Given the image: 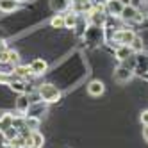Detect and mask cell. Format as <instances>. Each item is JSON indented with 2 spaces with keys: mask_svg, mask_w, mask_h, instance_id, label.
I'll use <instances>...</instances> for the list:
<instances>
[{
  "mask_svg": "<svg viewBox=\"0 0 148 148\" xmlns=\"http://www.w3.org/2000/svg\"><path fill=\"white\" fill-rule=\"evenodd\" d=\"M38 97L41 102H45V103H54L61 98V89L57 86H54V84H41V86L38 88Z\"/></svg>",
  "mask_w": 148,
  "mask_h": 148,
  "instance_id": "cell-1",
  "label": "cell"
},
{
  "mask_svg": "<svg viewBox=\"0 0 148 148\" xmlns=\"http://www.w3.org/2000/svg\"><path fill=\"white\" fill-rule=\"evenodd\" d=\"M121 20H125V22H134V23H141L143 22V13L139 11L137 7H134L132 4L130 5H123V11L120 14Z\"/></svg>",
  "mask_w": 148,
  "mask_h": 148,
  "instance_id": "cell-2",
  "label": "cell"
},
{
  "mask_svg": "<svg viewBox=\"0 0 148 148\" xmlns=\"http://www.w3.org/2000/svg\"><path fill=\"white\" fill-rule=\"evenodd\" d=\"M134 38H136V32L132 29H118V30H114V36H112V39H116V43L127 45V47H130Z\"/></svg>",
  "mask_w": 148,
  "mask_h": 148,
  "instance_id": "cell-3",
  "label": "cell"
},
{
  "mask_svg": "<svg viewBox=\"0 0 148 148\" xmlns=\"http://www.w3.org/2000/svg\"><path fill=\"white\" fill-rule=\"evenodd\" d=\"M25 137V148H43V143H45V137L41 132L38 130H30Z\"/></svg>",
  "mask_w": 148,
  "mask_h": 148,
  "instance_id": "cell-4",
  "label": "cell"
},
{
  "mask_svg": "<svg viewBox=\"0 0 148 148\" xmlns=\"http://www.w3.org/2000/svg\"><path fill=\"white\" fill-rule=\"evenodd\" d=\"M132 77H134V70L129 68V66H120V68L114 70V80L116 82L125 84V82H129Z\"/></svg>",
  "mask_w": 148,
  "mask_h": 148,
  "instance_id": "cell-5",
  "label": "cell"
},
{
  "mask_svg": "<svg viewBox=\"0 0 148 148\" xmlns=\"http://www.w3.org/2000/svg\"><path fill=\"white\" fill-rule=\"evenodd\" d=\"M123 11V4L120 0H105V13L111 16H120Z\"/></svg>",
  "mask_w": 148,
  "mask_h": 148,
  "instance_id": "cell-6",
  "label": "cell"
},
{
  "mask_svg": "<svg viewBox=\"0 0 148 148\" xmlns=\"http://www.w3.org/2000/svg\"><path fill=\"white\" fill-rule=\"evenodd\" d=\"M62 16H64V29H75L77 27V23H79V13L77 11L70 9Z\"/></svg>",
  "mask_w": 148,
  "mask_h": 148,
  "instance_id": "cell-7",
  "label": "cell"
},
{
  "mask_svg": "<svg viewBox=\"0 0 148 148\" xmlns=\"http://www.w3.org/2000/svg\"><path fill=\"white\" fill-rule=\"evenodd\" d=\"M29 109H30V100H29V97H27V95H20L18 100H16V112L25 116L29 112Z\"/></svg>",
  "mask_w": 148,
  "mask_h": 148,
  "instance_id": "cell-8",
  "label": "cell"
},
{
  "mask_svg": "<svg viewBox=\"0 0 148 148\" xmlns=\"http://www.w3.org/2000/svg\"><path fill=\"white\" fill-rule=\"evenodd\" d=\"M50 7H52V11H56L57 14L66 13V11H70L71 2L70 0H50Z\"/></svg>",
  "mask_w": 148,
  "mask_h": 148,
  "instance_id": "cell-9",
  "label": "cell"
},
{
  "mask_svg": "<svg viewBox=\"0 0 148 148\" xmlns=\"http://www.w3.org/2000/svg\"><path fill=\"white\" fill-rule=\"evenodd\" d=\"M47 61L43 59H34L32 62H30V71H32V75H43V73H47Z\"/></svg>",
  "mask_w": 148,
  "mask_h": 148,
  "instance_id": "cell-10",
  "label": "cell"
},
{
  "mask_svg": "<svg viewBox=\"0 0 148 148\" xmlns=\"http://www.w3.org/2000/svg\"><path fill=\"white\" fill-rule=\"evenodd\" d=\"M103 91H105V86L100 80H93L88 84V93L91 97H100V95H103Z\"/></svg>",
  "mask_w": 148,
  "mask_h": 148,
  "instance_id": "cell-11",
  "label": "cell"
},
{
  "mask_svg": "<svg viewBox=\"0 0 148 148\" xmlns=\"http://www.w3.org/2000/svg\"><path fill=\"white\" fill-rule=\"evenodd\" d=\"M134 54V50L130 47H127V45H120L118 50H116V57H118L120 61H127V59H130Z\"/></svg>",
  "mask_w": 148,
  "mask_h": 148,
  "instance_id": "cell-12",
  "label": "cell"
},
{
  "mask_svg": "<svg viewBox=\"0 0 148 148\" xmlns=\"http://www.w3.org/2000/svg\"><path fill=\"white\" fill-rule=\"evenodd\" d=\"M18 9L16 0H0V11L2 13H14Z\"/></svg>",
  "mask_w": 148,
  "mask_h": 148,
  "instance_id": "cell-13",
  "label": "cell"
},
{
  "mask_svg": "<svg viewBox=\"0 0 148 148\" xmlns=\"http://www.w3.org/2000/svg\"><path fill=\"white\" fill-rule=\"evenodd\" d=\"M9 88H11L13 91H16L18 95H25V93H27V86H25V82H23L22 79L9 82Z\"/></svg>",
  "mask_w": 148,
  "mask_h": 148,
  "instance_id": "cell-14",
  "label": "cell"
},
{
  "mask_svg": "<svg viewBox=\"0 0 148 148\" xmlns=\"http://www.w3.org/2000/svg\"><path fill=\"white\" fill-rule=\"evenodd\" d=\"M13 73H14V77H20V79H27L29 75H32L30 66H22V64H16Z\"/></svg>",
  "mask_w": 148,
  "mask_h": 148,
  "instance_id": "cell-15",
  "label": "cell"
},
{
  "mask_svg": "<svg viewBox=\"0 0 148 148\" xmlns=\"http://www.w3.org/2000/svg\"><path fill=\"white\" fill-rule=\"evenodd\" d=\"M13 118H14L13 114L5 112L2 118H0V130H5V129H9V127H13Z\"/></svg>",
  "mask_w": 148,
  "mask_h": 148,
  "instance_id": "cell-16",
  "label": "cell"
},
{
  "mask_svg": "<svg viewBox=\"0 0 148 148\" xmlns=\"http://www.w3.org/2000/svg\"><path fill=\"white\" fill-rule=\"evenodd\" d=\"M52 29H64V16L62 14H56L54 18L50 20Z\"/></svg>",
  "mask_w": 148,
  "mask_h": 148,
  "instance_id": "cell-17",
  "label": "cell"
},
{
  "mask_svg": "<svg viewBox=\"0 0 148 148\" xmlns=\"http://www.w3.org/2000/svg\"><path fill=\"white\" fill-rule=\"evenodd\" d=\"M130 48H132L134 52H141V50H143V39L136 36V38H134V41L130 43Z\"/></svg>",
  "mask_w": 148,
  "mask_h": 148,
  "instance_id": "cell-18",
  "label": "cell"
},
{
  "mask_svg": "<svg viewBox=\"0 0 148 148\" xmlns=\"http://www.w3.org/2000/svg\"><path fill=\"white\" fill-rule=\"evenodd\" d=\"M18 61H20V56H18V52H13V50H9V62L11 64H18Z\"/></svg>",
  "mask_w": 148,
  "mask_h": 148,
  "instance_id": "cell-19",
  "label": "cell"
},
{
  "mask_svg": "<svg viewBox=\"0 0 148 148\" xmlns=\"http://www.w3.org/2000/svg\"><path fill=\"white\" fill-rule=\"evenodd\" d=\"M141 123L143 125H148V109L141 112Z\"/></svg>",
  "mask_w": 148,
  "mask_h": 148,
  "instance_id": "cell-20",
  "label": "cell"
},
{
  "mask_svg": "<svg viewBox=\"0 0 148 148\" xmlns=\"http://www.w3.org/2000/svg\"><path fill=\"white\" fill-rule=\"evenodd\" d=\"M143 137H145V141L148 143V125H143Z\"/></svg>",
  "mask_w": 148,
  "mask_h": 148,
  "instance_id": "cell-21",
  "label": "cell"
},
{
  "mask_svg": "<svg viewBox=\"0 0 148 148\" xmlns=\"http://www.w3.org/2000/svg\"><path fill=\"white\" fill-rule=\"evenodd\" d=\"M120 2H121L123 5H130V4H132V0H120Z\"/></svg>",
  "mask_w": 148,
  "mask_h": 148,
  "instance_id": "cell-22",
  "label": "cell"
},
{
  "mask_svg": "<svg viewBox=\"0 0 148 148\" xmlns=\"http://www.w3.org/2000/svg\"><path fill=\"white\" fill-rule=\"evenodd\" d=\"M16 2H25V0H16Z\"/></svg>",
  "mask_w": 148,
  "mask_h": 148,
  "instance_id": "cell-23",
  "label": "cell"
},
{
  "mask_svg": "<svg viewBox=\"0 0 148 148\" xmlns=\"http://www.w3.org/2000/svg\"><path fill=\"white\" fill-rule=\"evenodd\" d=\"M146 79H148V73H146Z\"/></svg>",
  "mask_w": 148,
  "mask_h": 148,
  "instance_id": "cell-24",
  "label": "cell"
}]
</instances>
